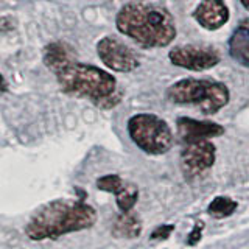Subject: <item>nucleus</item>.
Returning a JSON list of instances; mask_svg holds the SVG:
<instances>
[{
    "label": "nucleus",
    "mask_w": 249,
    "mask_h": 249,
    "mask_svg": "<svg viewBox=\"0 0 249 249\" xmlns=\"http://www.w3.org/2000/svg\"><path fill=\"white\" fill-rule=\"evenodd\" d=\"M115 23L120 33L134 39L142 47H165L176 37L173 16L163 6L154 3H126L117 14Z\"/></svg>",
    "instance_id": "1"
},
{
    "label": "nucleus",
    "mask_w": 249,
    "mask_h": 249,
    "mask_svg": "<svg viewBox=\"0 0 249 249\" xmlns=\"http://www.w3.org/2000/svg\"><path fill=\"white\" fill-rule=\"evenodd\" d=\"M95 221V209L86 202L56 199L36 210L25 226V232L31 240L58 238L70 232L89 229Z\"/></svg>",
    "instance_id": "2"
},
{
    "label": "nucleus",
    "mask_w": 249,
    "mask_h": 249,
    "mask_svg": "<svg viewBox=\"0 0 249 249\" xmlns=\"http://www.w3.org/2000/svg\"><path fill=\"white\" fill-rule=\"evenodd\" d=\"M62 92L75 97H84L98 105L115 93V78L95 66L72 62L56 73Z\"/></svg>",
    "instance_id": "3"
},
{
    "label": "nucleus",
    "mask_w": 249,
    "mask_h": 249,
    "mask_svg": "<svg viewBox=\"0 0 249 249\" xmlns=\"http://www.w3.org/2000/svg\"><path fill=\"white\" fill-rule=\"evenodd\" d=\"M229 95L228 86L223 83L196 78H184L167 90V98L171 103L196 105L204 115L216 114L229 103Z\"/></svg>",
    "instance_id": "4"
},
{
    "label": "nucleus",
    "mask_w": 249,
    "mask_h": 249,
    "mask_svg": "<svg viewBox=\"0 0 249 249\" xmlns=\"http://www.w3.org/2000/svg\"><path fill=\"white\" fill-rule=\"evenodd\" d=\"M128 132L132 142L148 154H165L173 145V134L167 122L154 114L132 115Z\"/></svg>",
    "instance_id": "5"
},
{
    "label": "nucleus",
    "mask_w": 249,
    "mask_h": 249,
    "mask_svg": "<svg viewBox=\"0 0 249 249\" xmlns=\"http://www.w3.org/2000/svg\"><path fill=\"white\" fill-rule=\"evenodd\" d=\"M97 53L103 64L115 72H132L139 67V58L128 45L114 36H106L97 44Z\"/></svg>",
    "instance_id": "6"
},
{
    "label": "nucleus",
    "mask_w": 249,
    "mask_h": 249,
    "mask_svg": "<svg viewBox=\"0 0 249 249\" xmlns=\"http://www.w3.org/2000/svg\"><path fill=\"white\" fill-rule=\"evenodd\" d=\"M168 58L173 66L193 70V72L212 69L220 62V54L213 49L202 45H192V44L179 45L171 49L168 53Z\"/></svg>",
    "instance_id": "7"
},
{
    "label": "nucleus",
    "mask_w": 249,
    "mask_h": 249,
    "mask_svg": "<svg viewBox=\"0 0 249 249\" xmlns=\"http://www.w3.org/2000/svg\"><path fill=\"white\" fill-rule=\"evenodd\" d=\"M215 146L209 140H196L185 143L181 153V162L187 173L199 175L215 163Z\"/></svg>",
    "instance_id": "8"
},
{
    "label": "nucleus",
    "mask_w": 249,
    "mask_h": 249,
    "mask_svg": "<svg viewBox=\"0 0 249 249\" xmlns=\"http://www.w3.org/2000/svg\"><path fill=\"white\" fill-rule=\"evenodd\" d=\"M178 134L184 143L196 142V140H209L224 134V128L213 122H199L190 117H179L176 122Z\"/></svg>",
    "instance_id": "9"
},
{
    "label": "nucleus",
    "mask_w": 249,
    "mask_h": 249,
    "mask_svg": "<svg viewBox=\"0 0 249 249\" xmlns=\"http://www.w3.org/2000/svg\"><path fill=\"white\" fill-rule=\"evenodd\" d=\"M193 16L202 28L213 31L229 20V10L223 0H201Z\"/></svg>",
    "instance_id": "10"
},
{
    "label": "nucleus",
    "mask_w": 249,
    "mask_h": 249,
    "mask_svg": "<svg viewBox=\"0 0 249 249\" xmlns=\"http://www.w3.org/2000/svg\"><path fill=\"white\" fill-rule=\"evenodd\" d=\"M73 50L64 42L49 44L44 50V64L56 75L62 69L73 62Z\"/></svg>",
    "instance_id": "11"
},
{
    "label": "nucleus",
    "mask_w": 249,
    "mask_h": 249,
    "mask_svg": "<svg viewBox=\"0 0 249 249\" xmlns=\"http://www.w3.org/2000/svg\"><path fill=\"white\" fill-rule=\"evenodd\" d=\"M231 56L249 69V20H243L229 39Z\"/></svg>",
    "instance_id": "12"
},
{
    "label": "nucleus",
    "mask_w": 249,
    "mask_h": 249,
    "mask_svg": "<svg viewBox=\"0 0 249 249\" xmlns=\"http://www.w3.org/2000/svg\"><path fill=\"white\" fill-rule=\"evenodd\" d=\"M112 233L117 238H137L142 233V220L132 210L123 212L114 221Z\"/></svg>",
    "instance_id": "13"
},
{
    "label": "nucleus",
    "mask_w": 249,
    "mask_h": 249,
    "mask_svg": "<svg viewBox=\"0 0 249 249\" xmlns=\"http://www.w3.org/2000/svg\"><path fill=\"white\" fill-rule=\"evenodd\" d=\"M238 204L237 201H233L229 196H216L212 199V202L207 207V213L210 216L216 218V220H223V218L231 216L237 210Z\"/></svg>",
    "instance_id": "14"
},
{
    "label": "nucleus",
    "mask_w": 249,
    "mask_h": 249,
    "mask_svg": "<svg viewBox=\"0 0 249 249\" xmlns=\"http://www.w3.org/2000/svg\"><path fill=\"white\" fill-rule=\"evenodd\" d=\"M115 198H117V206L120 207L122 212H129L139 199L137 185L132 182H124L122 189L115 193Z\"/></svg>",
    "instance_id": "15"
},
{
    "label": "nucleus",
    "mask_w": 249,
    "mask_h": 249,
    "mask_svg": "<svg viewBox=\"0 0 249 249\" xmlns=\"http://www.w3.org/2000/svg\"><path fill=\"white\" fill-rule=\"evenodd\" d=\"M123 184H124V181L119 175H106L103 178L97 179V187L100 190L114 193V195L122 189Z\"/></svg>",
    "instance_id": "16"
},
{
    "label": "nucleus",
    "mask_w": 249,
    "mask_h": 249,
    "mask_svg": "<svg viewBox=\"0 0 249 249\" xmlns=\"http://www.w3.org/2000/svg\"><path fill=\"white\" fill-rule=\"evenodd\" d=\"M173 231H175V224H160L153 231L150 238L151 240H167Z\"/></svg>",
    "instance_id": "17"
},
{
    "label": "nucleus",
    "mask_w": 249,
    "mask_h": 249,
    "mask_svg": "<svg viewBox=\"0 0 249 249\" xmlns=\"http://www.w3.org/2000/svg\"><path fill=\"white\" fill-rule=\"evenodd\" d=\"M202 229H204V223L202 221H198L196 224H195L193 231L187 235V245L189 246H195L198 245L201 241V235H202Z\"/></svg>",
    "instance_id": "18"
},
{
    "label": "nucleus",
    "mask_w": 249,
    "mask_h": 249,
    "mask_svg": "<svg viewBox=\"0 0 249 249\" xmlns=\"http://www.w3.org/2000/svg\"><path fill=\"white\" fill-rule=\"evenodd\" d=\"M240 2H241V5H243V6L246 8V10L249 11V0H240Z\"/></svg>",
    "instance_id": "19"
},
{
    "label": "nucleus",
    "mask_w": 249,
    "mask_h": 249,
    "mask_svg": "<svg viewBox=\"0 0 249 249\" xmlns=\"http://www.w3.org/2000/svg\"><path fill=\"white\" fill-rule=\"evenodd\" d=\"M2 92H3V93L6 92V80H5V76L2 78Z\"/></svg>",
    "instance_id": "20"
}]
</instances>
